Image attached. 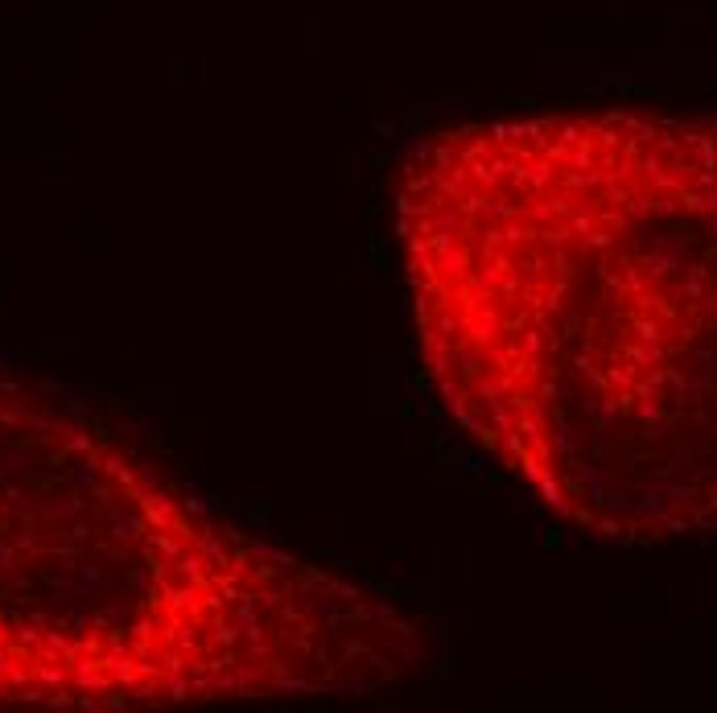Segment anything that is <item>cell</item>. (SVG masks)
Returning a JSON list of instances; mask_svg holds the SVG:
<instances>
[{
    "label": "cell",
    "mask_w": 717,
    "mask_h": 713,
    "mask_svg": "<svg viewBox=\"0 0 717 713\" xmlns=\"http://www.w3.org/2000/svg\"><path fill=\"white\" fill-rule=\"evenodd\" d=\"M272 573L111 429L0 380V705L243 693L281 668Z\"/></svg>",
    "instance_id": "1"
}]
</instances>
